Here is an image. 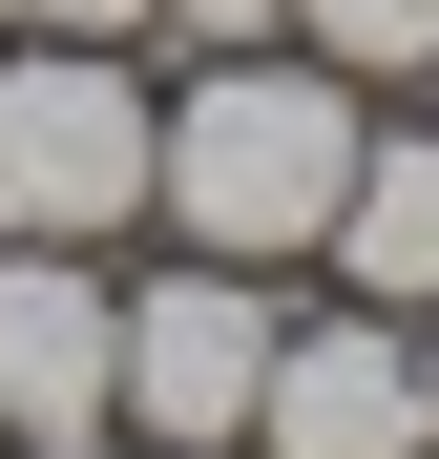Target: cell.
<instances>
[{
    "label": "cell",
    "mask_w": 439,
    "mask_h": 459,
    "mask_svg": "<svg viewBox=\"0 0 439 459\" xmlns=\"http://www.w3.org/2000/svg\"><path fill=\"white\" fill-rule=\"evenodd\" d=\"M126 459H251V438H126Z\"/></svg>",
    "instance_id": "cell-12"
},
{
    "label": "cell",
    "mask_w": 439,
    "mask_h": 459,
    "mask_svg": "<svg viewBox=\"0 0 439 459\" xmlns=\"http://www.w3.org/2000/svg\"><path fill=\"white\" fill-rule=\"evenodd\" d=\"M146 230V42L0 22V251H126Z\"/></svg>",
    "instance_id": "cell-2"
},
{
    "label": "cell",
    "mask_w": 439,
    "mask_h": 459,
    "mask_svg": "<svg viewBox=\"0 0 439 459\" xmlns=\"http://www.w3.org/2000/svg\"><path fill=\"white\" fill-rule=\"evenodd\" d=\"M314 272L356 314H439V126H356V188L314 230Z\"/></svg>",
    "instance_id": "cell-6"
},
{
    "label": "cell",
    "mask_w": 439,
    "mask_h": 459,
    "mask_svg": "<svg viewBox=\"0 0 439 459\" xmlns=\"http://www.w3.org/2000/svg\"><path fill=\"white\" fill-rule=\"evenodd\" d=\"M105 355H126V272L105 251H0V438L105 418Z\"/></svg>",
    "instance_id": "cell-5"
},
{
    "label": "cell",
    "mask_w": 439,
    "mask_h": 459,
    "mask_svg": "<svg viewBox=\"0 0 439 459\" xmlns=\"http://www.w3.org/2000/svg\"><path fill=\"white\" fill-rule=\"evenodd\" d=\"M146 42L168 63H231V42H293V0H146Z\"/></svg>",
    "instance_id": "cell-8"
},
{
    "label": "cell",
    "mask_w": 439,
    "mask_h": 459,
    "mask_svg": "<svg viewBox=\"0 0 439 459\" xmlns=\"http://www.w3.org/2000/svg\"><path fill=\"white\" fill-rule=\"evenodd\" d=\"M251 459H418V314H272L251 376Z\"/></svg>",
    "instance_id": "cell-4"
},
{
    "label": "cell",
    "mask_w": 439,
    "mask_h": 459,
    "mask_svg": "<svg viewBox=\"0 0 439 459\" xmlns=\"http://www.w3.org/2000/svg\"><path fill=\"white\" fill-rule=\"evenodd\" d=\"M418 459H439V314H418Z\"/></svg>",
    "instance_id": "cell-11"
},
{
    "label": "cell",
    "mask_w": 439,
    "mask_h": 459,
    "mask_svg": "<svg viewBox=\"0 0 439 459\" xmlns=\"http://www.w3.org/2000/svg\"><path fill=\"white\" fill-rule=\"evenodd\" d=\"M272 314H293V272H231V251H168V272H126V355H105V418H126V438H251Z\"/></svg>",
    "instance_id": "cell-3"
},
{
    "label": "cell",
    "mask_w": 439,
    "mask_h": 459,
    "mask_svg": "<svg viewBox=\"0 0 439 459\" xmlns=\"http://www.w3.org/2000/svg\"><path fill=\"white\" fill-rule=\"evenodd\" d=\"M0 459H126V418H42V438H0Z\"/></svg>",
    "instance_id": "cell-10"
},
{
    "label": "cell",
    "mask_w": 439,
    "mask_h": 459,
    "mask_svg": "<svg viewBox=\"0 0 439 459\" xmlns=\"http://www.w3.org/2000/svg\"><path fill=\"white\" fill-rule=\"evenodd\" d=\"M377 84H335L314 42H231V63H146V230L231 272H314V230L356 188Z\"/></svg>",
    "instance_id": "cell-1"
},
{
    "label": "cell",
    "mask_w": 439,
    "mask_h": 459,
    "mask_svg": "<svg viewBox=\"0 0 439 459\" xmlns=\"http://www.w3.org/2000/svg\"><path fill=\"white\" fill-rule=\"evenodd\" d=\"M293 42L335 84H439V0H293Z\"/></svg>",
    "instance_id": "cell-7"
},
{
    "label": "cell",
    "mask_w": 439,
    "mask_h": 459,
    "mask_svg": "<svg viewBox=\"0 0 439 459\" xmlns=\"http://www.w3.org/2000/svg\"><path fill=\"white\" fill-rule=\"evenodd\" d=\"M0 22H42V42H146V0H0Z\"/></svg>",
    "instance_id": "cell-9"
}]
</instances>
